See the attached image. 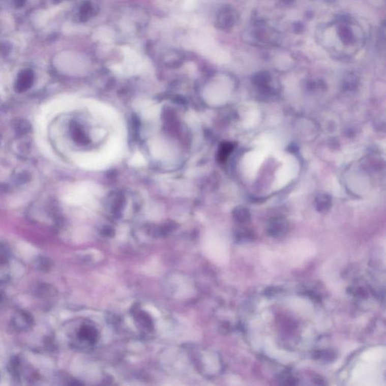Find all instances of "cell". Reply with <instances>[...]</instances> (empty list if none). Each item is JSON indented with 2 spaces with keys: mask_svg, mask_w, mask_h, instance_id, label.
I'll use <instances>...</instances> for the list:
<instances>
[{
  "mask_svg": "<svg viewBox=\"0 0 386 386\" xmlns=\"http://www.w3.org/2000/svg\"><path fill=\"white\" fill-rule=\"evenodd\" d=\"M288 230V223L283 217H275L269 223L268 233L273 237H282Z\"/></svg>",
  "mask_w": 386,
  "mask_h": 386,
  "instance_id": "cell-4",
  "label": "cell"
},
{
  "mask_svg": "<svg viewBox=\"0 0 386 386\" xmlns=\"http://www.w3.org/2000/svg\"><path fill=\"white\" fill-rule=\"evenodd\" d=\"M233 217L237 223L245 224L251 220V214L246 207L239 206L233 211Z\"/></svg>",
  "mask_w": 386,
  "mask_h": 386,
  "instance_id": "cell-7",
  "label": "cell"
},
{
  "mask_svg": "<svg viewBox=\"0 0 386 386\" xmlns=\"http://www.w3.org/2000/svg\"><path fill=\"white\" fill-rule=\"evenodd\" d=\"M336 354L331 350H322L315 353V359H321L324 362H332L335 359Z\"/></svg>",
  "mask_w": 386,
  "mask_h": 386,
  "instance_id": "cell-10",
  "label": "cell"
},
{
  "mask_svg": "<svg viewBox=\"0 0 386 386\" xmlns=\"http://www.w3.org/2000/svg\"><path fill=\"white\" fill-rule=\"evenodd\" d=\"M236 241L239 242H253L255 239V235L253 231L248 229H242L239 231L235 235Z\"/></svg>",
  "mask_w": 386,
  "mask_h": 386,
  "instance_id": "cell-8",
  "label": "cell"
},
{
  "mask_svg": "<svg viewBox=\"0 0 386 386\" xmlns=\"http://www.w3.org/2000/svg\"><path fill=\"white\" fill-rule=\"evenodd\" d=\"M235 17L232 9L226 8L219 13L217 18V25L221 29H228L234 24Z\"/></svg>",
  "mask_w": 386,
  "mask_h": 386,
  "instance_id": "cell-5",
  "label": "cell"
},
{
  "mask_svg": "<svg viewBox=\"0 0 386 386\" xmlns=\"http://www.w3.org/2000/svg\"><path fill=\"white\" fill-rule=\"evenodd\" d=\"M270 82V76L266 73H259L254 77V82L257 87H265Z\"/></svg>",
  "mask_w": 386,
  "mask_h": 386,
  "instance_id": "cell-9",
  "label": "cell"
},
{
  "mask_svg": "<svg viewBox=\"0 0 386 386\" xmlns=\"http://www.w3.org/2000/svg\"><path fill=\"white\" fill-rule=\"evenodd\" d=\"M332 205V198L328 194H320L315 198V207L320 213H326Z\"/></svg>",
  "mask_w": 386,
  "mask_h": 386,
  "instance_id": "cell-6",
  "label": "cell"
},
{
  "mask_svg": "<svg viewBox=\"0 0 386 386\" xmlns=\"http://www.w3.org/2000/svg\"><path fill=\"white\" fill-rule=\"evenodd\" d=\"M12 265V255L9 248L0 243V283L10 278Z\"/></svg>",
  "mask_w": 386,
  "mask_h": 386,
  "instance_id": "cell-3",
  "label": "cell"
},
{
  "mask_svg": "<svg viewBox=\"0 0 386 386\" xmlns=\"http://www.w3.org/2000/svg\"><path fill=\"white\" fill-rule=\"evenodd\" d=\"M73 333V337H70L71 344L76 348H80L84 345H93L98 339V333L92 325L83 323Z\"/></svg>",
  "mask_w": 386,
  "mask_h": 386,
  "instance_id": "cell-1",
  "label": "cell"
},
{
  "mask_svg": "<svg viewBox=\"0 0 386 386\" xmlns=\"http://www.w3.org/2000/svg\"><path fill=\"white\" fill-rule=\"evenodd\" d=\"M94 8L89 3H86L81 9V18L88 20L94 15Z\"/></svg>",
  "mask_w": 386,
  "mask_h": 386,
  "instance_id": "cell-11",
  "label": "cell"
},
{
  "mask_svg": "<svg viewBox=\"0 0 386 386\" xmlns=\"http://www.w3.org/2000/svg\"><path fill=\"white\" fill-rule=\"evenodd\" d=\"M232 149H233V146H232L231 143H225V144L223 145V146L221 147V150H220V158H221L222 160H225V159H226V158L228 157V156H229V153L232 152Z\"/></svg>",
  "mask_w": 386,
  "mask_h": 386,
  "instance_id": "cell-12",
  "label": "cell"
},
{
  "mask_svg": "<svg viewBox=\"0 0 386 386\" xmlns=\"http://www.w3.org/2000/svg\"><path fill=\"white\" fill-rule=\"evenodd\" d=\"M12 325L17 332H26L34 326V318L26 311H17L12 316Z\"/></svg>",
  "mask_w": 386,
  "mask_h": 386,
  "instance_id": "cell-2",
  "label": "cell"
}]
</instances>
